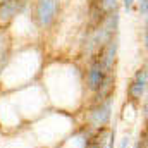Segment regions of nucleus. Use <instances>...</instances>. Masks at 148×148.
I'll return each mask as SVG.
<instances>
[{
  "label": "nucleus",
  "mask_w": 148,
  "mask_h": 148,
  "mask_svg": "<svg viewBox=\"0 0 148 148\" xmlns=\"http://www.w3.org/2000/svg\"><path fill=\"white\" fill-rule=\"evenodd\" d=\"M57 10H59V0H36V9H35L36 23L41 28L50 26L57 16Z\"/></svg>",
  "instance_id": "nucleus-1"
},
{
  "label": "nucleus",
  "mask_w": 148,
  "mask_h": 148,
  "mask_svg": "<svg viewBox=\"0 0 148 148\" xmlns=\"http://www.w3.org/2000/svg\"><path fill=\"white\" fill-rule=\"evenodd\" d=\"M110 110H112V105H110V98L107 100H102L93 110L90 114V124L91 127L95 129H103L109 121H110Z\"/></svg>",
  "instance_id": "nucleus-2"
},
{
  "label": "nucleus",
  "mask_w": 148,
  "mask_h": 148,
  "mask_svg": "<svg viewBox=\"0 0 148 148\" xmlns=\"http://www.w3.org/2000/svg\"><path fill=\"white\" fill-rule=\"evenodd\" d=\"M147 83H148V73H147V67H141L138 69L129 88H127V93H129V98L133 102H140L145 93H147Z\"/></svg>",
  "instance_id": "nucleus-3"
},
{
  "label": "nucleus",
  "mask_w": 148,
  "mask_h": 148,
  "mask_svg": "<svg viewBox=\"0 0 148 148\" xmlns=\"http://www.w3.org/2000/svg\"><path fill=\"white\" fill-rule=\"evenodd\" d=\"M105 77H107V73H105L102 62L98 59H95L90 66V71H88V88L91 91H98L102 88Z\"/></svg>",
  "instance_id": "nucleus-4"
},
{
  "label": "nucleus",
  "mask_w": 148,
  "mask_h": 148,
  "mask_svg": "<svg viewBox=\"0 0 148 148\" xmlns=\"http://www.w3.org/2000/svg\"><path fill=\"white\" fill-rule=\"evenodd\" d=\"M19 10L17 0H10L5 3H0V24H7Z\"/></svg>",
  "instance_id": "nucleus-5"
},
{
  "label": "nucleus",
  "mask_w": 148,
  "mask_h": 148,
  "mask_svg": "<svg viewBox=\"0 0 148 148\" xmlns=\"http://www.w3.org/2000/svg\"><path fill=\"white\" fill-rule=\"evenodd\" d=\"M98 7H100L102 14L110 16L112 12L115 10V7H117V0H98Z\"/></svg>",
  "instance_id": "nucleus-6"
},
{
  "label": "nucleus",
  "mask_w": 148,
  "mask_h": 148,
  "mask_svg": "<svg viewBox=\"0 0 148 148\" xmlns=\"http://www.w3.org/2000/svg\"><path fill=\"white\" fill-rule=\"evenodd\" d=\"M148 12V0H140V14L147 16Z\"/></svg>",
  "instance_id": "nucleus-7"
},
{
  "label": "nucleus",
  "mask_w": 148,
  "mask_h": 148,
  "mask_svg": "<svg viewBox=\"0 0 148 148\" xmlns=\"http://www.w3.org/2000/svg\"><path fill=\"white\" fill-rule=\"evenodd\" d=\"M134 148H147V143H145V140L138 141V143H136V147H134Z\"/></svg>",
  "instance_id": "nucleus-8"
},
{
  "label": "nucleus",
  "mask_w": 148,
  "mask_h": 148,
  "mask_svg": "<svg viewBox=\"0 0 148 148\" xmlns=\"http://www.w3.org/2000/svg\"><path fill=\"white\" fill-rule=\"evenodd\" d=\"M127 145H129V138L126 136V138L122 140V145H121V148H127Z\"/></svg>",
  "instance_id": "nucleus-9"
},
{
  "label": "nucleus",
  "mask_w": 148,
  "mask_h": 148,
  "mask_svg": "<svg viewBox=\"0 0 148 148\" xmlns=\"http://www.w3.org/2000/svg\"><path fill=\"white\" fill-rule=\"evenodd\" d=\"M133 2H134V0H124V7H126V9H129V7L133 5Z\"/></svg>",
  "instance_id": "nucleus-10"
},
{
  "label": "nucleus",
  "mask_w": 148,
  "mask_h": 148,
  "mask_svg": "<svg viewBox=\"0 0 148 148\" xmlns=\"http://www.w3.org/2000/svg\"><path fill=\"white\" fill-rule=\"evenodd\" d=\"M5 2H10V0H0V3H5Z\"/></svg>",
  "instance_id": "nucleus-11"
}]
</instances>
